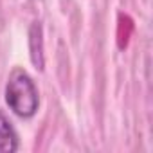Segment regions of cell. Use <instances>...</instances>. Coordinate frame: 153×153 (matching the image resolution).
<instances>
[{
    "label": "cell",
    "mask_w": 153,
    "mask_h": 153,
    "mask_svg": "<svg viewBox=\"0 0 153 153\" xmlns=\"http://www.w3.org/2000/svg\"><path fill=\"white\" fill-rule=\"evenodd\" d=\"M6 103L22 119H31L40 106L38 88L25 70H13L6 85Z\"/></svg>",
    "instance_id": "obj_1"
},
{
    "label": "cell",
    "mask_w": 153,
    "mask_h": 153,
    "mask_svg": "<svg viewBox=\"0 0 153 153\" xmlns=\"http://www.w3.org/2000/svg\"><path fill=\"white\" fill-rule=\"evenodd\" d=\"M16 149H18V135L11 121L0 110V153H13Z\"/></svg>",
    "instance_id": "obj_3"
},
{
    "label": "cell",
    "mask_w": 153,
    "mask_h": 153,
    "mask_svg": "<svg viewBox=\"0 0 153 153\" xmlns=\"http://www.w3.org/2000/svg\"><path fill=\"white\" fill-rule=\"evenodd\" d=\"M29 52L31 61L38 70H43L45 59H43V33L40 22H34L29 29Z\"/></svg>",
    "instance_id": "obj_2"
}]
</instances>
